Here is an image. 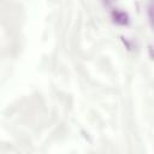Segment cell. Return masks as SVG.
Here are the masks:
<instances>
[{"label": "cell", "instance_id": "6da1fadb", "mask_svg": "<svg viewBox=\"0 0 154 154\" xmlns=\"http://www.w3.org/2000/svg\"><path fill=\"white\" fill-rule=\"evenodd\" d=\"M113 17H114V20L118 22V23H120V24H125L128 22V16L124 12L116 11V12H113Z\"/></svg>", "mask_w": 154, "mask_h": 154}, {"label": "cell", "instance_id": "7a4b0ae2", "mask_svg": "<svg viewBox=\"0 0 154 154\" xmlns=\"http://www.w3.org/2000/svg\"><path fill=\"white\" fill-rule=\"evenodd\" d=\"M148 18H149L150 26L154 30V8H153V6H149L148 7Z\"/></svg>", "mask_w": 154, "mask_h": 154}]
</instances>
